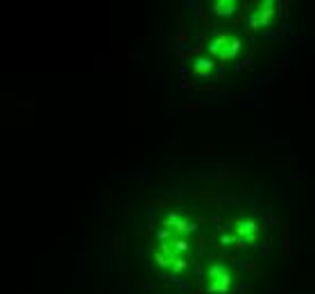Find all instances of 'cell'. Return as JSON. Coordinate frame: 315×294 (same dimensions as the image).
Returning a JSON list of instances; mask_svg holds the SVG:
<instances>
[{"label": "cell", "instance_id": "obj_1", "mask_svg": "<svg viewBox=\"0 0 315 294\" xmlns=\"http://www.w3.org/2000/svg\"><path fill=\"white\" fill-rule=\"evenodd\" d=\"M231 41H234V39H231L229 32H220L216 39L209 43V54H213V57H220V54H222V50L229 46Z\"/></svg>", "mask_w": 315, "mask_h": 294}, {"label": "cell", "instance_id": "obj_2", "mask_svg": "<svg viewBox=\"0 0 315 294\" xmlns=\"http://www.w3.org/2000/svg\"><path fill=\"white\" fill-rule=\"evenodd\" d=\"M236 238H245V235H259V224L252 220H236Z\"/></svg>", "mask_w": 315, "mask_h": 294}, {"label": "cell", "instance_id": "obj_3", "mask_svg": "<svg viewBox=\"0 0 315 294\" xmlns=\"http://www.w3.org/2000/svg\"><path fill=\"white\" fill-rule=\"evenodd\" d=\"M213 14L216 16H231V14L236 12L238 2H234V0H218V2H213Z\"/></svg>", "mask_w": 315, "mask_h": 294}, {"label": "cell", "instance_id": "obj_4", "mask_svg": "<svg viewBox=\"0 0 315 294\" xmlns=\"http://www.w3.org/2000/svg\"><path fill=\"white\" fill-rule=\"evenodd\" d=\"M259 7H261V9H259V20H261V27H265L270 23V18H272V14H275V9H272L275 2H272V0H265V2H259Z\"/></svg>", "mask_w": 315, "mask_h": 294}, {"label": "cell", "instance_id": "obj_5", "mask_svg": "<svg viewBox=\"0 0 315 294\" xmlns=\"http://www.w3.org/2000/svg\"><path fill=\"white\" fill-rule=\"evenodd\" d=\"M227 272H229V269H227V265H222V262H216V265L206 267V281H209V283L220 281V278H222Z\"/></svg>", "mask_w": 315, "mask_h": 294}, {"label": "cell", "instance_id": "obj_6", "mask_svg": "<svg viewBox=\"0 0 315 294\" xmlns=\"http://www.w3.org/2000/svg\"><path fill=\"white\" fill-rule=\"evenodd\" d=\"M211 68H213V61H211L209 57H200V59H195V64H193V70H195L200 77H209Z\"/></svg>", "mask_w": 315, "mask_h": 294}, {"label": "cell", "instance_id": "obj_7", "mask_svg": "<svg viewBox=\"0 0 315 294\" xmlns=\"http://www.w3.org/2000/svg\"><path fill=\"white\" fill-rule=\"evenodd\" d=\"M241 48H243V43H241V39H234V41H231V43H229V46L224 48V50H222V54H220V57H218V59H220V61H229V59H234L238 52H241Z\"/></svg>", "mask_w": 315, "mask_h": 294}, {"label": "cell", "instance_id": "obj_8", "mask_svg": "<svg viewBox=\"0 0 315 294\" xmlns=\"http://www.w3.org/2000/svg\"><path fill=\"white\" fill-rule=\"evenodd\" d=\"M172 231H175V238H186L188 233L197 231V224H195V222H186V220H182V222H179Z\"/></svg>", "mask_w": 315, "mask_h": 294}, {"label": "cell", "instance_id": "obj_9", "mask_svg": "<svg viewBox=\"0 0 315 294\" xmlns=\"http://www.w3.org/2000/svg\"><path fill=\"white\" fill-rule=\"evenodd\" d=\"M152 256H154V260H157L159 267H172V260L168 258L166 254H161V249H152Z\"/></svg>", "mask_w": 315, "mask_h": 294}, {"label": "cell", "instance_id": "obj_10", "mask_svg": "<svg viewBox=\"0 0 315 294\" xmlns=\"http://www.w3.org/2000/svg\"><path fill=\"white\" fill-rule=\"evenodd\" d=\"M172 244H175V251H177V256L188 254V251H190V242L186 240V238H175V240H172Z\"/></svg>", "mask_w": 315, "mask_h": 294}, {"label": "cell", "instance_id": "obj_11", "mask_svg": "<svg viewBox=\"0 0 315 294\" xmlns=\"http://www.w3.org/2000/svg\"><path fill=\"white\" fill-rule=\"evenodd\" d=\"M186 269H188V260H186L184 256H177V258L172 260V272H175V274H182Z\"/></svg>", "mask_w": 315, "mask_h": 294}, {"label": "cell", "instance_id": "obj_12", "mask_svg": "<svg viewBox=\"0 0 315 294\" xmlns=\"http://www.w3.org/2000/svg\"><path fill=\"white\" fill-rule=\"evenodd\" d=\"M231 281H234V278H231V272H227V274L222 276V278H220V285H222V294H227L229 292V288H231Z\"/></svg>", "mask_w": 315, "mask_h": 294}, {"label": "cell", "instance_id": "obj_13", "mask_svg": "<svg viewBox=\"0 0 315 294\" xmlns=\"http://www.w3.org/2000/svg\"><path fill=\"white\" fill-rule=\"evenodd\" d=\"M206 290H209L211 294H222V285H220V283H218V281L209 283V285H206Z\"/></svg>", "mask_w": 315, "mask_h": 294}, {"label": "cell", "instance_id": "obj_14", "mask_svg": "<svg viewBox=\"0 0 315 294\" xmlns=\"http://www.w3.org/2000/svg\"><path fill=\"white\" fill-rule=\"evenodd\" d=\"M250 27H261V20H259V12L250 14Z\"/></svg>", "mask_w": 315, "mask_h": 294}, {"label": "cell", "instance_id": "obj_15", "mask_svg": "<svg viewBox=\"0 0 315 294\" xmlns=\"http://www.w3.org/2000/svg\"><path fill=\"white\" fill-rule=\"evenodd\" d=\"M238 292H241V294L247 292V283H241V288H238Z\"/></svg>", "mask_w": 315, "mask_h": 294}]
</instances>
